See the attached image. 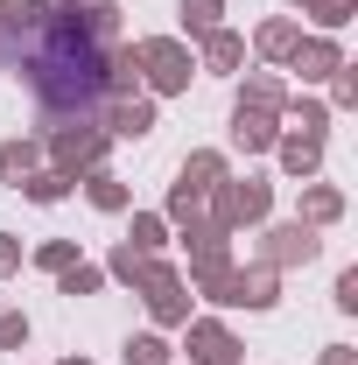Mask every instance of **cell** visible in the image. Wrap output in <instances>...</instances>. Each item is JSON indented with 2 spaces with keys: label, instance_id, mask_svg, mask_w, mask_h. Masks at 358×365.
I'll list each match as a JSON object with an SVG mask.
<instances>
[{
  "label": "cell",
  "instance_id": "obj_1",
  "mask_svg": "<svg viewBox=\"0 0 358 365\" xmlns=\"http://www.w3.org/2000/svg\"><path fill=\"white\" fill-rule=\"evenodd\" d=\"M7 29H29V78L43 91L49 113H91L106 98V56L71 14H49L43 0H0Z\"/></svg>",
  "mask_w": 358,
  "mask_h": 365
}]
</instances>
